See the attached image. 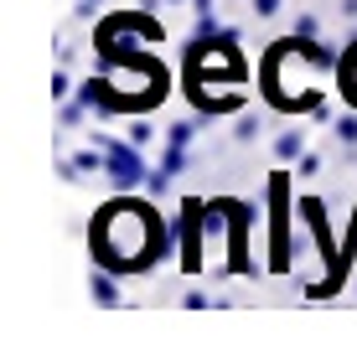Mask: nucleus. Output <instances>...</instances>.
<instances>
[{
    "label": "nucleus",
    "instance_id": "2",
    "mask_svg": "<svg viewBox=\"0 0 357 346\" xmlns=\"http://www.w3.org/2000/svg\"><path fill=\"white\" fill-rule=\"evenodd\" d=\"M93 294H98V305H119V300H114V284H109V279H93Z\"/></svg>",
    "mask_w": 357,
    "mask_h": 346
},
{
    "label": "nucleus",
    "instance_id": "4",
    "mask_svg": "<svg viewBox=\"0 0 357 346\" xmlns=\"http://www.w3.org/2000/svg\"><path fill=\"white\" fill-rule=\"evenodd\" d=\"M254 10H259V16H275V10H280V0H254Z\"/></svg>",
    "mask_w": 357,
    "mask_h": 346
},
{
    "label": "nucleus",
    "instance_id": "1",
    "mask_svg": "<svg viewBox=\"0 0 357 346\" xmlns=\"http://www.w3.org/2000/svg\"><path fill=\"white\" fill-rule=\"evenodd\" d=\"M275 150L285 155V160H290V155H301V134H280V145H275Z\"/></svg>",
    "mask_w": 357,
    "mask_h": 346
},
{
    "label": "nucleus",
    "instance_id": "3",
    "mask_svg": "<svg viewBox=\"0 0 357 346\" xmlns=\"http://www.w3.org/2000/svg\"><path fill=\"white\" fill-rule=\"evenodd\" d=\"M337 134L352 145V140H357V119H337Z\"/></svg>",
    "mask_w": 357,
    "mask_h": 346
}]
</instances>
